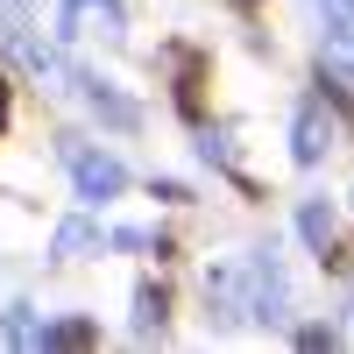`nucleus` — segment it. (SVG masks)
I'll return each mask as SVG.
<instances>
[{"label":"nucleus","mask_w":354,"mask_h":354,"mask_svg":"<svg viewBox=\"0 0 354 354\" xmlns=\"http://www.w3.org/2000/svg\"><path fill=\"white\" fill-rule=\"evenodd\" d=\"M163 319H170V290L149 283V290H142V326H163Z\"/></svg>","instance_id":"nucleus-4"},{"label":"nucleus","mask_w":354,"mask_h":354,"mask_svg":"<svg viewBox=\"0 0 354 354\" xmlns=\"http://www.w3.org/2000/svg\"><path fill=\"white\" fill-rule=\"evenodd\" d=\"M78 192L85 198H113L121 192V163L113 156H78Z\"/></svg>","instance_id":"nucleus-1"},{"label":"nucleus","mask_w":354,"mask_h":354,"mask_svg":"<svg viewBox=\"0 0 354 354\" xmlns=\"http://www.w3.org/2000/svg\"><path fill=\"white\" fill-rule=\"evenodd\" d=\"M326 149H333V121H326L319 106H305V113H298V163H319Z\"/></svg>","instance_id":"nucleus-2"},{"label":"nucleus","mask_w":354,"mask_h":354,"mask_svg":"<svg viewBox=\"0 0 354 354\" xmlns=\"http://www.w3.org/2000/svg\"><path fill=\"white\" fill-rule=\"evenodd\" d=\"M8 106H15V85H8V71H0V128H8Z\"/></svg>","instance_id":"nucleus-6"},{"label":"nucleus","mask_w":354,"mask_h":354,"mask_svg":"<svg viewBox=\"0 0 354 354\" xmlns=\"http://www.w3.org/2000/svg\"><path fill=\"white\" fill-rule=\"evenodd\" d=\"M333 340H340L333 326H305V333H298V347H333Z\"/></svg>","instance_id":"nucleus-5"},{"label":"nucleus","mask_w":354,"mask_h":354,"mask_svg":"<svg viewBox=\"0 0 354 354\" xmlns=\"http://www.w3.org/2000/svg\"><path fill=\"white\" fill-rule=\"evenodd\" d=\"M298 227H305L312 255H319V248H333V213H326V205H305V213H298Z\"/></svg>","instance_id":"nucleus-3"}]
</instances>
